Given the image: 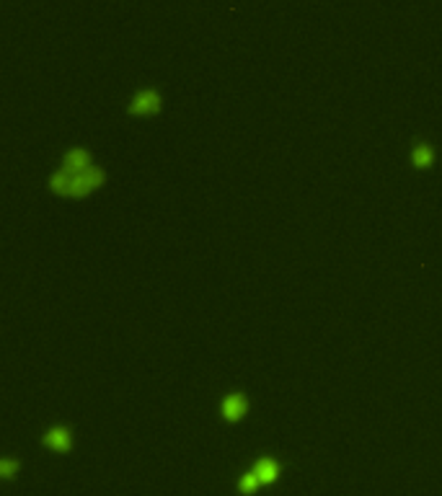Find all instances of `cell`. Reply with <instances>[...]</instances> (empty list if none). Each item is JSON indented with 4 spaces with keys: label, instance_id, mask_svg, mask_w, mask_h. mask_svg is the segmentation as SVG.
I'll use <instances>...</instances> for the list:
<instances>
[{
    "label": "cell",
    "instance_id": "cell-2",
    "mask_svg": "<svg viewBox=\"0 0 442 496\" xmlns=\"http://www.w3.org/2000/svg\"><path fill=\"white\" fill-rule=\"evenodd\" d=\"M163 112V96L158 89H140L135 91V96L129 98L127 114L137 117V119H150L155 114Z\"/></svg>",
    "mask_w": 442,
    "mask_h": 496
},
{
    "label": "cell",
    "instance_id": "cell-4",
    "mask_svg": "<svg viewBox=\"0 0 442 496\" xmlns=\"http://www.w3.org/2000/svg\"><path fill=\"white\" fill-rule=\"evenodd\" d=\"M409 160H411V166H414L417 171H429L434 166V160H437V152H434L432 143H427V140H417V143L411 145Z\"/></svg>",
    "mask_w": 442,
    "mask_h": 496
},
{
    "label": "cell",
    "instance_id": "cell-7",
    "mask_svg": "<svg viewBox=\"0 0 442 496\" xmlns=\"http://www.w3.org/2000/svg\"><path fill=\"white\" fill-rule=\"evenodd\" d=\"M254 473L259 476L261 486L264 483H274V481L280 478V463L274 457H259L256 463H254Z\"/></svg>",
    "mask_w": 442,
    "mask_h": 496
},
{
    "label": "cell",
    "instance_id": "cell-1",
    "mask_svg": "<svg viewBox=\"0 0 442 496\" xmlns=\"http://www.w3.org/2000/svg\"><path fill=\"white\" fill-rule=\"evenodd\" d=\"M104 184H106V171L101 169V166H91V169L86 171L57 169L47 181L49 192L57 194V197H65V200H83V197H91V194L98 192Z\"/></svg>",
    "mask_w": 442,
    "mask_h": 496
},
{
    "label": "cell",
    "instance_id": "cell-6",
    "mask_svg": "<svg viewBox=\"0 0 442 496\" xmlns=\"http://www.w3.org/2000/svg\"><path fill=\"white\" fill-rule=\"evenodd\" d=\"M91 166H96L93 163V155H91L89 148H81V145H75L70 150L63 155V163H60V169L65 171H86Z\"/></svg>",
    "mask_w": 442,
    "mask_h": 496
},
{
    "label": "cell",
    "instance_id": "cell-8",
    "mask_svg": "<svg viewBox=\"0 0 442 496\" xmlns=\"http://www.w3.org/2000/svg\"><path fill=\"white\" fill-rule=\"evenodd\" d=\"M259 486H261V481H259V476H256V473H254V468H251V471L243 473L241 481H238V491H241V494H246V496L256 494Z\"/></svg>",
    "mask_w": 442,
    "mask_h": 496
},
{
    "label": "cell",
    "instance_id": "cell-5",
    "mask_svg": "<svg viewBox=\"0 0 442 496\" xmlns=\"http://www.w3.org/2000/svg\"><path fill=\"white\" fill-rule=\"evenodd\" d=\"M41 442H44V448H49L52 452H67V450L72 448V432L63 424L49 426L47 432H44V437H41Z\"/></svg>",
    "mask_w": 442,
    "mask_h": 496
},
{
    "label": "cell",
    "instance_id": "cell-9",
    "mask_svg": "<svg viewBox=\"0 0 442 496\" xmlns=\"http://www.w3.org/2000/svg\"><path fill=\"white\" fill-rule=\"evenodd\" d=\"M21 468V463L18 460H13V457H6L3 463H0V473H3V478H13V473Z\"/></svg>",
    "mask_w": 442,
    "mask_h": 496
},
{
    "label": "cell",
    "instance_id": "cell-3",
    "mask_svg": "<svg viewBox=\"0 0 442 496\" xmlns=\"http://www.w3.org/2000/svg\"><path fill=\"white\" fill-rule=\"evenodd\" d=\"M220 414H223V419H226L228 424L241 422V419L249 414V398H246L241 391L228 393L226 398H223V403H220Z\"/></svg>",
    "mask_w": 442,
    "mask_h": 496
}]
</instances>
